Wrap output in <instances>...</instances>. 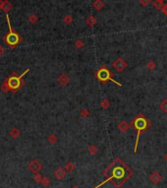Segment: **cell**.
I'll return each mask as SVG.
<instances>
[{
	"instance_id": "cell-1",
	"label": "cell",
	"mask_w": 167,
	"mask_h": 188,
	"mask_svg": "<svg viewBox=\"0 0 167 188\" xmlns=\"http://www.w3.org/2000/svg\"><path fill=\"white\" fill-rule=\"evenodd\" d=\"M148 122L143 116H138L134 120L133 122V127L134 129L137 130V138H136V143H135V148H134V152L137 153L138 151V144H139V139H140L141 133L143 132L146 128H148Z\"/></svg>"
},
{
	"instance_id": "cell-2",
	"label": "cell",
	"mask_w": 167,
	"mask_h": 188,
	"mask_svg": "<svg viewBox=\"0 0 167 188\" xmlns=\"http://www.w3.org/2000/svg\"><path fill=\"white\" fill-rule=\"evenodd\" d=\"M29 71V69H27L22 75L20 76H13V77H10V78L7 80L6 82L4 83L3 85V88H2V91L3 92H7V91H17L18 89L21 88L22 86V77L25 75L27 72Z\"/></svg>"
},
{
	"instance_id": "cell-3",
	"label": "cell",
	"mask_w": 167,
	"mask_h": 188,
	"mask_svg": "<svg viewBox=\"0 0 167 188\" xmlns=\"http://www.w3.org/2000/svg\"><path fill=\"white\" fill-rule=\"evenodd\" d=\"M6 18H7V23H8V26H9L10 33H7L6 36H4L3 42H6L7 45H8L9 46H11V47H14V46H16L18 43L20 42L21 38H20V37H19V35H18V33H16L14 32V31L12 30V27H11V24H10L8 15L6 16Z\"/></svg>"
},
{
	"instance_id": "cell-4",
	"label": "cell",
	"mask_w": 167,
	"mask_h": 188,
	"mask_svg": "<svg viewBox=\"0 0 167 188\" xmlns=\"http://www.w3.org/2000/svg\"><path fill=\"white\" fill-rule=\"evenodd\" d=\"M96 77L100 82H103V83L106 81H112L113 83H115L116 85H118V86H120V87L122 86L119 82H117V81H115L114 79H112V74L110 73V71L107 68H105V67H102V68H100L99 70L97 71Z\"/></svg>"
},
{
	"instance_id": "cell-5",
	"label": "cell",
	"mask_w": 167,
	"mask_h": 188,
	"mask_svg": "<svg viewBox=\"0 0 167 188\" xmlns=\"http://www.w3.org/2000/svg\"><path fill=\"white\" fill-rule=\"evenodd\" d=\"M125 175V171H124V169H122L121 166H116L114 169H113V171H112V175L109 177V178H107L105 181L102 182L101 184H99L97 187H94V188H98L99 186H101L102 184H104V183H106V182H108L110 179H113V178H116V179H121L123 178Z\"/></svg>"
},
{
	"instance_id": "cell-6",
	"label": "cell",
	"mask_w": 167,
	"mask_h": 188,
	"mask_svg": "<svg viewBox=\"0 0 167 188\" xmlns=\"http://www.w3.org/2000/svg\"><path fill=\"white\" fill-rule=\"evenodd\" d=\"M113 68L118 72H123L127 67V62L123 58H118L113 62Z\"/></svg>"
},
{
	"instance_id": "cell-7",
	"label": "cell",
	"mask_w": 167,
	"mask_h": 188,
	"mask_svg": "<svg viewBox=\"0 0 167 188\" xmlns=\"http://www.w3.org/2000/svg\"><path fill=\"white\" fill-rule=\"evenodd\" d=\"M28 167L30 169V171L33 172V173L35 174V173H38V172L42 171V163H39L37 159H33V161L29 164Z\"/></svg>"
},
{
	"instance_id": "cell-8",
	"label": "cell",
	"mask_w": 167,
	"mask_h": 188,
	"mask_svg": "<svg viewBox=\"0 0 167 188\" xmlns=\"http://www.w3.org/2000/svg\"><path fill=\"white\" fill-rule=\"evenodd\" d=\"M150 180L153 184H156L162 180V176H161L158 172H152V173L150 175Z\"/></svg>"
},
{
	"instance_id": "cell-9",
	"label": "cell",
	"mask_w": 167,
	"mask_h": 188,
	"mask_svg": "<svg viewBox=\"0 0 167 188\" xmlns=\"http://www.w3.org/2000/svg\"><path fill=\"white\" fill-rule=\"evenodd\" d=\"M54 175L57 179L62 180L66 177V171H64L63 169H61V167H58V169L54 171Z\"/></svg>"
},
{
	"instance_id": "cell-10",
	"label": "cell",
	"mask_w": 167,
	"mask_h": 188,
	"mask_svg": "<svg viewBox=\"0 0 167 188\" xmlns=\"http://www.w3.org/2000/svg\"><path fill=\"white\" fill-rule=\"evenodd\" d=\"M69 81H70V79H69L67 74H62V75H60L58 78V82L61 86H66V85L69 83Z\"/></svg>"
},
{
	"instance_id": "cell-11",
	"label": "cell",
	"mask_w": 167,
	"mask_h": 188,
	"mask_svg": "<svg viewBox=\"0 0 167 188\" xmlns=\"http://www.w3.org/2000/svg\"><path fill=\"white\" fill-rule=\"evenodd\" d=\"M118 129H119V131H121L122 133H126L129 130V124L126 121H121L118 124Z\"/></svg>"
},
{
	"instance_id": "cell-12",
	"label": "cell",
	"mask_w": 167,
	"mask_h": 188,
	"mask_svg": "<svg viewBox=\"0 0 167 188\" xmlns=\"http://www.w3.org/2000/svg\"><path fill=\"white\" fill-rule=\"evenodd\" d=\"M92 6H94V8L96 10H101L104 7V3L101 1V0H94V3H92Z\"/></svg>"
},
{
	"instance_id": "cell-13",
	"label": "cell",
	"mask_w": 167,
	"mask_h": 188,
	"mask_svg": "<svg viewBox=\"0 0 167 188\" xmlns=\"http://www.w3.org/2000/svg\"><path fill=\"white\" fill-rule=\"evenodd\" d=\"M87 24L89 26H94L96 24V19L94 16H89L87 19Z\"/></svg>"
},
{
	"instance_id": "cell-14",
	"label": "cell",
	"mask_w": 167,
	"mask_h": 188,
	"mask_svg": "<svg viewBox=\"0 0 167 188\" xmlns=\"http://www.w3.org/2000/svg\"><path fill=\"white\" fill-rule=\"evenodd\" d=\"M153 7H155L156 10H161L163 7L162 1H160V0H155V1L153 2Z\"/></svg>"
},
{
	"instance_id": "cell-15",
	"label": "cell",
	"mask_w": 167,
	"mask_h": 188,
	"mask_svg": "<svg viewBox=\"0 0 167 188\" xmlns=\"http://www.w3.org/2000/svg\"><path fill=\"white\" fill-rule=\"evenodd\" d=\"M11 8H12V5L10 4L8 1H6V0H5V1H4V4H3V8H2V10L7 13V12L9 11V10H11Z\"/></svg>"
},
{
	"instance_id": "cell-16",
	"label": "cell",
	"mask_w": 167,
	"mask_h": 188,
	"mask_svg": "<svg viewBox=\"0 0 167 188\" xmlns=\"http://www.w3.org/2000/svg\"><path fill=\"white\" fill-rule=\"evenodd\" d=\"M10 134H11V136L13 138H17L18 136L20 135V131L17 129V128H14V129H12L11 130V132H10Z\"/></svg>"
},
{
	"instance_id": "cell-17",
	"label": "cell",
	"mask_w": 167,
	"mask_h": 188,
	"mask_svg": "<svg viewBox=\"0 0 167 188\" xmlns=\"http://www.w3.org/2000/svg\"><path fill=\"white\" fill-rule=\"evenodd\" d=\"M65 169L68 171L69 172H71V171H74V169H75V166H74V164H72V163H68L65 166Z\"/></svg>"
},
{
	"instance_id": "cell-18",
	"label": "cell",
	"mask_w": 167,
	"mask_h": 188,
	"mask_svg": "<svg viewBox=\"0 0 167 188\" xmlns=\"http://www.w3.org/2000/svg\"><path fill=\"white\" fill-rule=\"evenodd\" d=\"M33 179H35V182H37V183H42V176L40 175L39 173H35V177H33Z\"/></svg>"
},
{
	"instance_id": "cell-19",
	"label": "cell",
	"mask_w": 167,
	"mask_h": 188,
	"mask_svg": "<svg viewBox=\"0 0 167 188\" xmlns=\"http://www.w3.org/2000/svg\"><path fill=\"white\" fill-rule=\"evenodd\" d=\"M160 109H161V110H162V111L167 112V100H163V102H161Z\"/></svg>"
},
{
	"instance_id": "cell-20",
	"label": "cell",
	"mask_w": 167,
	"mask_h": 188,
	"mask_svg": "<svg viewBox=\"0 0 167 188\" xmlns=\"http://www.w3.org/2000/svg\"><path fill=\"white\" fill-rule=\"evenodd\" d=\"M48 141H49L51 144H54L56 141H57V137H56L54 134H51L49 137H48Z\"/></svg>"
},
{
	"instance_id": "cell-21",
	"label": "cell",
	"mask_w": 167,
	"mask_h": 188,
	"mask_svg": "<svg viewBox=\"0 0 167 188\" xmlns=\"http://www.w3.org/2000/svg\"><path fill=\"white\" fill-rule=\"evenodd\" d=\"M72 21H73V18H72L70 15H67V16L64 18V22L66 23V24H71L72 23Z\"/></svg>"
},
{
	"instance_id": "cell-22",
	"label": "cell",
	"mask_w": 167,
	"mask_h": 188,
	"mask_svg": "<svg viewBox=\"0 0 167 188\" xmlns=\"http://www.w3.org/2000/svg\"><path fill=\"white\" fill-rule=\"evenodd\" d=\"M150 0H140V3L143 5V6H148V4H150Z\"/></svg>"
},
{
	"instance_id": "cell-23",
	"label": "cell",
	"mask_w": 167,
	"mask_h": 188,
	"mask_svg": "<svg viewBox=\"0 0 167 188\" xmlns=\"http://www.w3.org/2000/svg\"><path fill=\"white\" fill-rule=\"evenodd\" d=\"M30 21L32 22V23H35L37 21V16H35V15H30Z\"/></svg>"
},
{
	"instance_id": "cell-24",
	"label": "cell",
	"mask_w": 167,
	"mask_h": 188,
	"mask_svg": "<svg viewBox=\"0 0 167 188\" xmlns=\"http://www.w3.org/2000/svg\"><path fill=\"white\" fill-rule=\"evenodd\" d=\"M42 183L43 185H44V186H47V185L50 183V182H49V179H48V178H43L42 181Z\"/></svg>"
},
{
	"instance_id": "cell-25",
	"label": "cell",
	"mask_w": 167,
	"mask_h": 188,
	"mask_svg": "<svg viewBox=\"0 0 167 188\" xmlns=\"http://www.w3.org/2000/svg\"><path fill=\"white\" fill-rule=\"evenodd\" d=\"M161 11H162V13L165 16H167V4L165 5H163V7H162V9H161Z\"/></svg>"
},
{
	"instance_id": "cell-26",
	"label": "cell",
	"mask_w": 167,
	"mask_h": 188,
	"mask_svg": "<svg viewBox=\"0 0 167 188\" xmlns=\"http://www.w3.org/2000/svg\"><path fill=\"white\" fill-rule=\"evenodd\" d=\"M83 45H84V43H83V42H82V40H78V42H76V46H77L78 48L82 47Z\"/></svg>"
},
{
	"instance_id": "cell-27",
	"label": "cell",
	"mask_w": 167,
	"mask_h": 188,
	"mask_svg": "<svg viewBox=\"0 0 167 188\" xmlns=\"http://www.w3.org/2000/svg\"><path fill=\"white\" fill-rule=\"evenodd\" d=\"M148 69H153L155 68V63L152 62V61H150V62H148Z\"/></svg>"
},
{
	"instance_id": "cell-28",
	"label": "cell",
	"mask_w": 167,
	"mask_h": 188,
	"mask_svg": "<svg viewBox=\"0 0 167 188\" xmlns=\"http://www.w3.org/2000/svg\"><path fill=\"white\" fill-rule=\"evenodd\" d=\"M3 54H4V48H3V46L0 45V57H1Z\"/></svg>"
},
{
	"instance_id": "cell-29",
	"label": "cell",
	"mask_w": 167,
	"mask_h": 188,
	"mask_svg": "<svg viewBox=\"0 0 167 188\" xmlns=\"http://www.w3.org/2000/svg\"><path fill=\"white\" fill-rule=\"evenodd\" d=\"M107 105H108V102H107V100L102 102V107H107Z\"/></svg>"
},
{
	"instance_id": "cell-30",
	"label": "cell",
	"mask_w": 167,
	"mask_h": 188,
	"mask_svg": "<svg viewBox=\"0 0 167 188\" xmlns=\"http://www.w3.org/2000/svg\"><path fill=\"white\" fill-rule=\"evenodd\" d=\"M3 4H4V1H1V0H0V9L3 8Z\"/></svg>"
},
{
	"instance_id": "cell-31",
	"label": "cell",
	"mask_w": 167,
	"mask_h": 188,
	"mask_svg": "<svg viewBox=\"0 0 167 188\" xmlns=\"http://www.w3.org/2000/svg\"><path fill=\"white\" fill-rule=\"evenodd\" d=\"M71 188H79L78 186H77V185H74V186H72Z\"/></svg>"
},
{
	"instance_id": "cell-32",
	"label": "cell",
	"mask_w": 167,
	"mask_h": 188,
	"mask_svg": "<svg viewBox=\"0 0 167 188\" xmlns=\"http://www.w3.org/2000/svg\"><path fill=\"white\" fill-rule=\"evenodd\" d=\"M160 1H162V2H163V1H164V0H160Z\"/></svg>"
}]
</instances>
